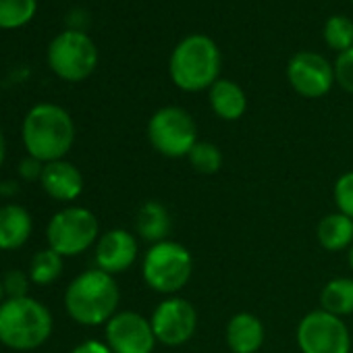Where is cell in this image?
<instances>
[{"label": "cell", "instance_id": "2", "mask_svg": "<svg viewBox=\"0 0 353 353\" xmlns=\"http://www.w3.org/2000/svg\"><path fill=\"white\" fill-rule=\"evenodd\" d=\"M121 289L112 274L90 268L77 274L65 291V310L81 326H102L117 312Z\"/></svg>", "mask_w": 353, "mask_h": 353}, {"label": "cell", "instance_id": "29", "mask_svg": "<svg viewBox=\"0 0 353 353\" xmlns=\"http://www.w3.org/2000/svg\"><path fill=\"white\" fill-rule=\"evenodd\" d=\"M69 353H112V351L104 341L90 339V341H83V343L75 345Z\"/></svg>", "mask_w": 353, "mask_h": 353}, {"label": "cell", "instance_id": "8", "mask_svg": "<svg viewBox=\"0 0 353 353\" xmlns=\"http://www.w3.org/2000/svg\"><path fill=\"white\" fill-rule=\"evenodd\" d=\"M48 65L57 77L77 83L96 71L98 48L88 34L79 30H67L50 42Z\"/></svg>", "mask_w": 353, "mask_h": 353}, {"label": "cell", "instance_id": "19", "mask_svg": "<svg viewBox=\"0 0 353 353\" xmlns=\"http://www.w3.org/2000/svg\"><path fill=\"white\" fill-rule=\"evenodd\" d=\"M316 239L326 252H347L353 245V221L339 210L328 212L316 227Z\"/></svg>", "mask_w": 353, "mask_h": 353}, {"label": "cell", "instance_id": "27", "mask_svg": "<svg viewBox=\"0 0 353 353\" xmlns=\"http://www.w3.org/2000/svg\"><path fill=\"white\" fill-rule=\"evenodd\" d=\"M30 274L23 270H9L3 276V285H5V293L7 299H19V297H28L30 293Z\"/></svg>", "mask_w": 353, "mask_h": 353}, {"label": "cell", "instance_id": "9", "mask_svg": "<svg viewBox=\"0 0 353 353\" xmlns=\"http://www.w3.org/2000/svg\"><path fill=\"white\" fill-rule=\"evenodd\" d=\"M295 343L301 353H351L353 341L345 318L318 307L297 322Z\"/></svg>", "mask_w": 353, "mask_h": 353}, {"label": "cell", "instance_id": "31", "mask_svg": "<svg viewBox=\"0 0 353 353\" xmlns=\"http://www.w3.org/2000/svg\"><path fill=\"white\" fill-rule=\"evenodd\" d=\"M5 158H7V141H5L3 131H0V166H3Z\"/></svg>", "mask_w": 353, "mask_h": 353}, {"label": "cell", "instance_id": "32", "mask_svg": "<svg viewBox=\"0 0 353 353\" xmlns=\"http://www.w3.org/2000/svg\"><path fill=\"white\" fill-rule=\"evenodd\" d=\"M347 264H349V268H351V272H353V245L347 250Z\"/></svg>", "mask_w": 353, "mask_h": 353}, {"label": "cell", "instance_id": "6", "mask_svg": "<svg viewBox=\"0 0 353 353\" xmlns=\"http://www.w3.org/2000/svg\"><path fill=\"white\" fill-rule=\"evenodd\" d=\"M150 145L164 158H188L192 148L200 141L196 119L181 106L158 108L145 129Z\"/></svg>", "mask_w": 353, "mask_h": 353}, {"label": "cell", "instance_id": "4", "mask_svg": "<svg viewBox=\"0 0 353 353\" xmlns=\"http://www.w3.org/2000/svg\"><path fill=\"white\" fill-rule=\"evenodd\" d=\"M54 328L50 310L34 299H5L0 303V343L13 351H34L42 347Z\"/></svg>", "mask_w": 353, "mask_h": 353}, {"label": "cell", "instance_id": "18", "mask_svg": "<svg viewBox=\"0 0 353 353\" xmlns=\"http://www.w3.org/2000/svg\"><path fill=\"white\" fill-rule=\"evenodd\" d=\"M208 102L212 112L221 121H239L248 110V96L243 88L231 79H219L208 90Z\"/></svg>", "mask_w": 353, "mask_h": 353}, {"label": "cell", "instance_id": "15", "mask_svg": "<svg viewBox=\"0 0 353 353\" xmlns=\"http://www.w3.org/2000/svg\"><path fill=\"white\" fill-rule=\"evenodd\" d=\"M225 341L231 353H258L266 341L264 322L252 312H237L225 326Z\"/></svg>", "mask_w": 353, "mask_h": 353}, {"label": "cell", "instance_id": "34", "mask_svg": "<svg viewBox=\"0 0 353 353\" xmlns=\"http://www.w3.org/2000/svg\"><path fill=\"white\" fill-rule=\"evenodd\" d=\"M351 3H353V0H351Z\"/></svg>", "mask_w": 353, "mask_h": 353}, {"label": "cell", "instance_id": "5", "mask_svg": "<svg viewBox=\"0 0 353 353\" xmlns=\"http://www.w3.org/2000/svg\"><path fill=\"white\" fill-rule=\"evenodd\" d=\"M194 274V256L179 241H160L145 250L141 260V279L148 289L164 297L181 293Z\"/></svg>", "mask_w": 353, "mask_h": 353}, {"label": "cell", "instance_id": "3", "mask_svg": "<svg viewBox=\"0 0 353 353\" xmlns=\"http://www.w3.org/2000/svg\"><path fill=\"white\" fill-rule=\"evenodd\" d=\"M221 50L216 42L204 34L183 38L168 59V75L172 83L190 94L210 90L221 79Z\"/></svg>", "mask_w": 353, "mask_h": 353}, {"label": "cell", "instance_id": "21", "mask_svg": "<svg viewBox=\"0 0 353 353\" xmlns=\"http://www.w3.org/2000/svg\"><path fill=\"white\" fill-rule=\"evenodd\" d=\"M63 266H65V258L61 254H57L54 250L46 248V250H40L32 258L28 274L34 285L48 287L54 281H59V276L63 274Z\"/></svg>", "mask_w": 353, "mask_h": 353}, {"label": "cell", "instance_id": "23", "mask_svg": "<svg viewBox=\"0 0 353 353\" xmlns=\"http://www.w3.org/2000/svg\"><path fill=\"white\" fill-rule=\"evenodd\" d=\"M38 0H0V30H17L36 15Z\"/></svg>", "mask_w": 353, "mask_h": 353}, {"label": "cell", "instance_id": "17", "mask_svg": "<svg viewBox=\"0 0 353 353\" xmlns=\"http://www.w3.org/2000/svg\"><path fill=\"white\" fill-rule=\"evenodd\" d=\"M172 229V219L162 202L148 200L135 212V233L150 245L166 241Z\"/></svg>", "mask_w": 353, "mask_h": 353}, {"label": "cell", "instance_id": "12", "mask_svg": "<svg viewBox=\"0 0 353 353\" xmlns=\"http://www.w3.org/2000/svg\"><path fill=\"white\" fill-rule=\"evenodd\" d=\"M287 79L301 98H322L334 85V65L318 52H297L287 63Z\"/></svg>", "mask_w": 353, "mask_h": 353}, {"label": "cell", "instance_id": "20", "mask_svg": "<svg viewBox=\"0 0 353 353\" xmlns=\"http://www.w3.org/2000/svg\"><path fill=\"white\" fill-rule=\"evenodd\" d=\"M320 310L347 318L353 314V279L334 276L320 291Z\"/></svg>", "mask_w": 353, "mask_h": 353}, {"label": "cell", "instance_id": "14", "mask_svg": "<svg viewBox=\"0 0 353 353\" xmlns=\"http://www.w3.org/2000/svg\"><path fill=\"white\" fill-rule=\"evenodd\" d=\"M40 185L57 202H75L83 194V174L73 162L54 160L44 164Z\"/></svg>", "mask_w": 353, "mask_h": 353}, {"label": "cell", "instance_id": "16", "mask_svg": "<svg viewBox=\"0 0 353 353\" xmlns=\"http://www.w3.org/2000/svg\"><path fill=\"white\" fill-rule=\"evenodd\" d=\"M34 231V219L28 208L19 204H5L0 208V250L13 252L23 248Z\"/></svg>", "mask_w": 353, "mask_h": 353}, {"label": "cell", "instance_id": "11", "mask_svg": "<svg viewBox=\"0 0 353 353\" xmlns=\"http://www.w3.org/2000/svg\"><path fill=\"white\" fill-rule=\"evenodd\" d=\"M104 343L112 353H154L158 345L150 318L133 310H121L104 324Z\"/></svg>", "mask_w": 353, "mask_h": 353}, {"label": "cell", "instance_id": "26", "mask_svg": "<svg viewBox=\"0 0 353 353\" xmlns=\"http://www.w3.org/2000/svg\"><path fill=\"white\" fill-rule=\"evenodd\" d=\"M334 81L347 94H353V48L341 52L334 61Z\"/></svg>", "mask_w": 353, "mask_h": 353}, {"label": "cell", "instance_id": "30", "mask_svg": "<svg viewBox=\"0 0 353 353\" xmlns=\"http://www.w3.org/2000/svg\"><path fill=\"white\" fill-rule=\"evenodd\" d=\"M19 194V183L17 181H3L0 183V196L3 198H13Z\"/></svg>", "mask_w": 353, "mask_h": 353}, {"label": "cell", "instance_id": "1", "mask_svg": "<svg viewBox=\"0 0 353 353\" xmlns=\"http://www.w3.org/2000/svg\"><path fill=\"white\" fill-rule=\"evenodd\" d=\"M21 139L28 156H34L44 164L65 160L75 143V123L63 106L42 102L26 114Z\"/></svg>", "mask_w": 353, "mask_h": 353}, {"label": "cell", "instance_id": "28", "mask_svg": "<svg viewBox=\"0 0 353 353\" xmlns=\"http://www.w3.org/2000/svg\"><path fill=\"white\" fill-rule=\"evenodd\" d=\"M42 170H44V162H40L34 156H26L19 162V174H21V179H26V181H40Z\"/></svg>", "mask_w": 353, "mask_h": 353}, {"label": "cell", "instance_id": "7", "mask_svg": "<svg viewBox=\"0 0 353 353\" xmlns=\"http://www.w3.org/2000/svg\"><path fill=\"white\" fill-rule=\"evenodd\" d=\"M46 239L50 250L63 258H73L98 243L100 223L90 208L67 206L48 221Z\"/></svg>", "mask_w": 353, "mask_h": 353}, {"label": "cell", "instance_id": "25", "mask_svg": "<svg viewBox=\"0 0 353 353\" xmlns=\"http://www.w3.org/2000/svg\"><path fill=\"white\" fill-rule=\"evenodd\" d=\"M332 198H334L336 210L353 221V170L343 172L339 179L334 181Z\"/></svg>", "mask_w": 353, "mask_h": 353}, {"label": "cell", "instance_id": "22", "mask_svg": "<svg viewBox=\"0 0 353 353\" xmlns=\"http://www.w3.org/2000/svg\"><path fill=\"white\" fill-rule=\"evenodd\" d=\"M188 162L198 174H206V176L216 174L223 168V150L212 141L200 139L192 148V152L188 156Z\"/></svg>", "mask_w": 353, "mask_h": 353}, {"label": "cell", "instance_id": "10", "mask_svg": "<svg viewBox=\"0 0 353 353\" xmlns=\"http://www.w3.org/2000/svg\"><path fill=\"white\" fill-rule=\"evenodd\" d=\"M152 330L156 334V341L164 347H181L194 339L198 332L200 316L196 305L181 297L170 295L164 297L150 316Z\"/></svg>", "mask_w": 353, "mask_h": 353}, {"label": "cell", "instance_id": "13", "mask_svg": "<svg viewBox=\"0 0 353 353\" xmlns=\"http://www.w3.org/2000/svg\"><path fill=\"white\" fill-rule=\"evenodd\" d=\"M139 256V243L135 233L127 229H110L100 235L98 243L94 245V260L96 268L108 274L127 272Z\"/></svg>", "mask_w": 353, "mask_h": 353}, {"label": "cell", "instance_id": "24", "mask_svg": "<svg viewBox=\"0 0 353 353\" xmlns=\"http://www.w3.org/2000/svg\"><path fill=\"white\" fill-rule=\"evenodd\" d=\"M324 42L339 54L353 48V21L345 15H332L324 23Z\"/></svg>", "mask_w": 353, "mask_h": 353}, {"label": "cell", "instance_id": "33", "mask_svg": "<svg viewBox=\"0 0 353 353\" xmlns=\"http://www.w3.org/2000/svg\"><path fill=\"white\" fill-rule=\"evenodd\" d=\"M7 299V293H5V285H3V279H0V303Z\"/></svg>", "mask_w": 353, "mask_h": 353}]
</instances>
